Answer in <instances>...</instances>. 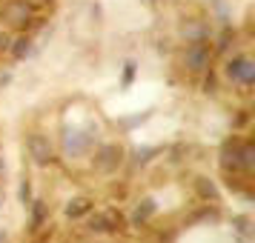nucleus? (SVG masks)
Segmentation results:
<instances>
[{
    "mask_svg": "<svg viewBox=\"0 0 255 243\" xmlns=\"http://www.w3.org/2000/svg\"><path fill=\"white\" fill-rule=\"evenodd\" d=\"M149 155H155V149H138V152H135V161L146 163V161H149Z\"/></svg>",
    "mask_w": 255,
    "mask_h": 243,
    "instance_id": "nucleus-11",
    "label": "nucleus"
},
{
    "mask_svg": "<svg viewBox=\"0 0 255 243\" xmlns=\"http://www.w3.org/2000/svg\"><path fill=\"white\" fill-rule=\"evenodd\" d=\"M152 212H155V203L152 200H143V206H138V212H135V223H143Z\"/></svg>",
    "mask_w": 255,
    "mask_h": 243,
    "instance_id": "nucleus-7",
    "label": "nucleus"
},
{
    "mask_svg": "<svg viewBox=\"0 0 255 243\" xmlns=\"http://www.w3.org/2000/svg\"><path fill=\"white\" fill-rule=\"evenodd\" d=\"M132 75H135V63H127V72H124V83L132 81Z\"/></svg>",
    "mask_w": 255,
    "mask_h": 243,
    "instance_id": "nucleus-13",
    "label": "nucleus"
},
{
    "mask_svg": "<svg viewBox=\"0 0 255 243\" xmlns=\"http://www.w3.org/2000/svg\"><path fill=\"white\" fill-rule=\"evenodd\" d=\"M14 55H17V58L29 55V40H26V37H20V40H17V46H14Z\"/></svg>",
    "mask_w": 255,
    "mask_h": 243,
    "instance_id": "nucleus-9",
    "label": "nucleus"
},
{
    "mask_svg": "<svg viewBox=\"0 0 255 243\" xmlns=\"http://www.w3.org/2000/svg\"><path fill=\"white\" fill-rule=\"evenodd\" d=\"M43 215H46V203H40V200H37L35 212H32V229H37V226L43 223Z\"/></svg>",
    "mask_w": 255,
    "mask_h": 243,
    "instance_id": "nucleus-8",
    "label": "nucleus"
},
{
    "mask_svg": "<svg viewBox=\"0 0 255 243\" xmlns=\"http://www.w3.org/2000/svg\"><path fill=\"white\" fill-rule=\"evenodd\" d=\"M6 46H9V40H6V37L0 35V52H3V49H6Z\"/></svg>",
    "mask_w": 255,
    "mask_h": 243,
    "instance_id": "nucleus-14",
    "label": "nucleus"
},
{
    "mask_svg": "<svg viewBox=\"0 0 255 243\" xmlns=\"http://www.w3.org/2000/svg\"><path fill=\"white\" fill-rule=\"evenodd\" d=\"M29 152H32V158H35L37 163L52 161V146H49V140L40 138V135H32V138H29Z\"/></svg>",
    "mask_w": 255,
    "mask_h": 243,
    "instance_id": "nucleus-1",
    "label": "nucleus"
},
{
    "mask_svg": "<svg viewBox=\"0 0 255 243\" xmlns=\"http://www.w3.org/2000/svg\"><path fill=\"white\" fill-rule=\"evenodd\" d=\"M92 143V135H83V132H66V152L69 155H81L86 146Z\"/></svg>",
    "mask_w": 255,
    "mask_h": 243,
    "instance_id": "nucleus-3",
    "label": "nucleus"
},
{
    "mask_svg": "<svg viewBox=\"0 0 255 243\" xmlns=\"http://www.w3.org/2000/svg\"><path fill=\"white\" fill-rule=\"evenodd\" d=\"M83 212H89V200H75V203L66 206V215L69 218H81Z\"/></svg>",
    "mask_w": 255,
    "mask_h": 243,
    "instance_id": "nucleus-6",
    "label": "nucleus"
},
{
    "mask_svg": "<svg viewBox=\"0 0 255 243\" xmlns=\"http://www.w3.org/2000/svg\"><path fill=\"white\" fill-rule=\"evenodd\" d=\"M230 78L232 81H241V83H250L253 81V75H255V69H253V63H250V60L247 58H241V60H232L230 63Z\"/></svg>",
    "mask_w": 255,
    "mask_h": 243,
    "instance_id": "nucleus-2",
    "label": "nucleus"
},
{
    "mask_svg": "<svg viewBox=\"0 0 255 243\" xmlns=\"http://www.w3.org/2000/svg\"><path fill=\"white\" fill-rule=\"evenodd\" d=\"M98 169H112V166H118V163H121V149H118V146H104V149H101V155H98Z\"/></svg>",
    "mask_w": 255,
    "mask_h": 243,
    "instance_id": "nucleus-4",
    "label": "nucleus"
},
{
    "mask_svg": "<svg viewBox=\"0 0 255 243\" xmlns=\"http://www.w3.org/2000/svg\"><path fill=\"white\" fill-rule=\"evenodd\" d=\"M198 189H201V195H204V197H215V186L207 183V180H201V183H198Z\"/></svg>",
    "mask_w": 255,
    "mask_h": 243,
    "instance_id": "nucleus-10",
    "label": "nucleus"
},
{
    "mask_svg": "<svg viewBox=\"0 0 255 243\" xmlns=\"http://www.w3.org/2000/svg\"><path fill=\"white\" fill-rule=\"evenodd\" d=\"M207 60H209V52L201 43H195V46L186 52V63H189V69H195V72H201L204 66H207Z\"/></svg>",
    "mask_w": 255,
    "mask_h": 243,
    "instance_id": "nucleus-5",
    "label": "nucleus"
},
{
    "mask_svg": "<svg viewBox=\"0 0 255 243\" xmlns=\"http://www.w3.org/2000/svg\"><path fill=\"white\" fill-rule=\"evenodd\" d=\"M20 200H23V203H29V180H23V183H20Z\"/></svg>",
    "mask_w": 255,
    "mask_h": 243,
    "instance_id": "nucleus-12",
    "label": "nucleus"
}]
</instances>
